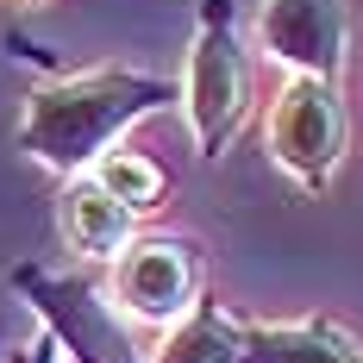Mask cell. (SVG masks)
Returning a JSON list of instances; mask_svg holds the SVG:
<instances>
[{
  "label": "cell",
  "instance_id": "obj_1",
  "mask_svg": "<svg viewBox=\"0 0 363 363\" xmlns=\"http://www.w3.org/2000/svg\"><path fill=\"white\" fill-rule=\"evenodd\" d=\"M176 94L182 88L169 75L125 69V63L57 75V82L32 88V101L19 107V150L32 163H44L50 176H63V182L88 176L138 119L163 113Z\"/></svg>",
  "mask_w": 363,
  "mask_h": 363
},
{
  "label": "cell",
  "instance_id": "obj_2",
  "mask_svg": "<svg viewBox=\"0 0 363 363\" xmlns=\"http://www.w3.org/2000/svg\"><path fill=\"white\" fill-rule=\"evenodd\" d=\"M176 101L188 113L194 150L207 163H219L251 119V57L238 44L232 0H201V26H194V44H188V75H182Z\"/></svg>",
  "mask_w": 363,
  "mask_h": 363
},
{
  "label": "cell",
  "instance_id": "obj_3",
  "mask_svg": "<svg viewBox=\"0 0 363 363\" xmlns=\"http://www.w3.org/2000/svg\"><path fill=\"white\" fill-rule=\"evenodd\" d=\"M13 289H19V301L38 313V326L57 338V351L69 363H145L138 338L125 326V313L113 307V294L94 276L19 263L13 269Z\"/></svg>",
  "mask_w": 363,
  "mask_h": 363
},
{
  "label": "cell",
  "instance_id": "obj_4",
  "mask_svg": "<svg viewBox=\"0 0 363 363\" xmlns=\"http://www.w3.org/2000/svg\"><path fill=\"white\" fill-rule=\"evenodd\" d=\"M263 145L276 157V169H289L301 188H326L345 163V145H351V119H345V94L338 82H320V75H289L282 94L269 101V119H263Z\"/></svg>",
  "mask_w": 363,
  "mask_h": 363
},
{
  "label": "cell",
  "instance_id": "obj_5",
  "mask_svg": "<svg viewBox=\"0 0 363 363\" xmlns=\"http://www.w3.org/2000/svg\"><path fill=\"white\" fill-rule=\"evenodd\" d=\"M113 301L125 320H145V326H176L182 313L201 301V257L188 238L169 232H150L132 238L125 251L113 257Z\"/></svg>",
  "mask_w": 363,
  "mask_h": 363
},
{
  "label": "cell",
  "instance_id": "obj_6",
  "mask_svg": "<svg viewBox=\"0 0 363 363\" xmlns=\"http://www.w3.org/2000/svg\"><path fill=\"white\" fill-rule=\"evenodd\" d=\"M257 44L269 50V63H282L289 75L338 82L345 44H351L345 0H263L257 6Z\"/></svg>",
  "mask_w": 363,
  "mask_h": 363
},
{
  "label": "cell",
  "instance_id": "obj_7",
  "mask_svg": "<svg viewBox=\"0 0 363 363\" xmlns=\"http://www.w3.org/2000/svg\"><path fill=\"white\" fill-rule=\"evenodd\" d=\"M57 225H63V245H69L75 257H88V263H113V257L138 238V219L125 213L94 176H69L63 182Z\"/></svg>",
  "mask_w": 363,
  "mask_h": 363
},
{
  "label": "cell",
  "instance_id": "obj_8",
  "mask_svg": "<svg viewBox=\"0 0 363 363\" xmlns=\"http://www.w3.org/2000/svg\"><path fill=\"white\" fill-rule=\"evenodd\" d=\"M238 363H363V345L326 313H313V320H263V326H245Z\"/></svg>",
  "mask_w": 363,
  "mask_h": 363
},
{
  "label": "cell",
  "instance_id": "obj_9",
  "mask_svg": "<svg viewBox=\"0 0 363 363\" xmlns=\"http://www.w3.org/2000/svg\"><path fill=\"white\" fill-rule=\"evenodd\" d=\"M238 345H245V320L201 294L176 326H163V345L150 363H238Z\"/></svg>",
  "mask_w": 363,
  "mask_h": 363
},
{
  "label": "cell",
  "instance_id": "obj_10",
  "mask_svg": "<svg viewBox=\"0 0 363 363\" xmlns=\"http://www.w3.org/2000/svg\"><path fill=\"white\" fill-rule=\"evenodd\" d=\"M88 176L101 182V188H107V194H113L132 219L157 213V207H163V188H169V182H163V169H157L150 157H138V150H107Z\"/></svg>",
  "mask_w": 363,
  "mask_h": 363
},
{
  "label": "cell",
  "instance_id": "obj_11",
  "mask_svg": "<svg viewBox=\"0 0 363 363\" xmlns=\"http://www.w3.org/2000/svg\"><path fill=\"white\" fill-rule=\"evenodd\" d=\"M13 363H63V351H57V338H50V332H38L26 351H13Z\"/></svg>",
  "mask_w": 363,
  "mask_h": 363
}]
</instances>
